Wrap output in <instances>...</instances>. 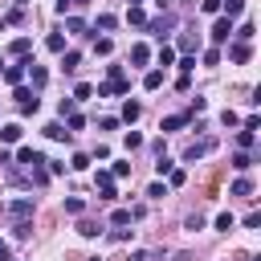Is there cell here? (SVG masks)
Instances as JSON below:
<instances>
[{"label": "cell", "instance_id": "6da1fadb", "mask_svg": "<svg viewBox=\"0 0 261 261\" xmlns=\"http://www.w3.org/2000/svg\"><path fill=\"white\" fill-rule=\"evenodd\" d=\"M130 90V77L122 73V77H110V82H102L98 86V98H114V94H126Z\"/></svg>", "mask_w": 261, "mask_h": 261}, {"label": "cell", "instance_id": "7a4b0ae2", "mask_svg": "<svg viewBox=\"0 0 261 261\" xmlns=\"http://www.w3.org/2000/svg\"><path fill=\"white\" fill-rule=\"evenodd\" d=\"M33 208H37V204H33L29 196H20V200H12V204H8V216H12L16 224H24V220L33 216Z\"/></svg>", "mask_w": 261, "mask_h": 261}, {"label": "cell", "instance_id": "3957f363", "mask_svg": "<svg viewBox=\"0 0 261 261\" xmlns=\"http://www.w3.org/2000/svg\"><path fill=\"white\" fill-rule=\"evenodd\" d=\"M147 29H151V33H155V37L163 41V37H167V33L175 29V12H163V16H155V20H147Z\"/></svg>", "mask_w": 261, "mask_h": 261}, {"label": "cell", "instance_id": "277c9868", "mask_svg": "<svg viewBox=\"0 0 261 261\" xmlns=\"http://www.w3.org/2000/svg\"><path fill=\"white\" fill-rule=\"evenodd\" d=\"M29 65H33V57H20L16 65H4V82L20 86V82H24V73H29Z\"/></svg>", "mask_w": 261, "mask_h": 261}, {"label": "cell", "instance_id": "5b68a950", "mask_svg": "<svg viewBox=\"0 0 261 261\" xmlns=\"http://www.w3.org/2000/svg\"><path fill=\"white\" fill-rule=\"evenodd\" d=\"M12 98L20 102V114H33V110L41 106V102H37V94H33L29 86H16V94H12Z\"/></svg>", "mask_w": 261, "mask_h": 261}, {"label": "cell", "instance_id": "8992f818", "mask_svg": "<svg viewBox=\"0 0 261 261\" xmlns=\"http://www.w3.org/2000/svg\"><path fill=\"white\" fill-rule=\"evenodd\" d=\"M16 163H24V167H33V171H37V167L45 163V155H41V151H33V147H20V151H16Z\"/></svg>", "mask_w": 261, "mask_h": 261}, {"label": "cell", "instance_id": "52a82bcc", "mask_svg": "<svg viewBox=\"0 0 261 261\" xmlns=\"http://www.w3.org/2000/svg\"><path fill=\"white\" fill-rule=\"evenodd\" d=\"M94 184H98V196H102V200H114V196H118V192H114V175H110V171H98V179H94Z\"/></svg>", "mask_w": 261, "mask_h": 261}, {"label": "cell", "instance_id": "ba28073f", "mask_svg": "<svg viewBox=\"0 0 261 261\" xmlns=\"http://www.w3.org/2000/svg\"><path fill=\"white\" fill-rule=\"evenodd\" d=\"M212 147H216V143H212V139H200V143H192V147H188V151H184V159H188V163H196V159H200V155H208V151H212Z\"/></svg>", "mask_w": 261, "mask_h": 261}, {"label": "cell", "instance_id": "9c48e42d", "mask_svg": "<svg viewBox=\"0 0 261 261\" xmlns=\"http://www.w3.org/2000/svg\"><path fill=\"white\" fill-rule=\"evenodd\" d=\"M228 37H232V20H228V16H220V20L212 24V41L220 45V41H228Z\"/></svg>", "mask_w": 261, "mask_h": 261}, {"label": "cell", "instance_id": "30bf717a", "mask_svg": "<svg viewBox=\"0 0 261 261\" xmlns=\"http://www.w3.org/2000/svg\"><path fill=\"white\" fill-rule=\"evenodd\" d=\"M29 77H33V90H41V86L49 82V73H45V65H37V61L29 65Z\"/></svg>", "mask_w": 261, "mask_h": 261}, {"label": "cell", "instance_id": "8fae6325", "mask_svg": "<svg viewBox=\"0 0 261 261\" xmlns=\"http://www.w3.org/2000/svg\"><path fill=\"white\" fill-rule=\"evenodd\" d=\"M45 49H49V53H65V37H61V33H49V37H45Z\"/></svg>", "mask_w": 261, "mask_h": 261}, {"label": "cell", "instance_id": "7c38bea8", "mask_svg": "<svg viewBox=\"0 0 261 261\" xmlns=\"http://www.w3.org/2000/svg\"><path fill=\"white\" fill-rule=\"evenodd\" d=\"M130 61H135V65H147V61H151V49H147V45H130Z\"/></svg>", "mask_w": 261, "mask_h": 261}, {"label": "cell", "instance_id": "4fadbf2b", "mask_svg": "<svg viewBox=\"0 0 261 261\" xmlns=\"http://www.w3.org/2000/svg\"><path fill=\"white\" fill-rule=\"evenodd\" d=\"M188 118L192 114H167L163 118V130H179V126H188Z\"/></svg>", "mask_w": 261, "mask_h": 261}, {"label": "cell", "instance_id": "5bb4252c", "mask_svg": "<svg viewBox=\"0 0 261 261\" xmlns=\"http://www.w3.org/2000/svg\"><path fill=\"white\" fill-rule=\"evenodd\" d=\"M220 8H224V16L232 20V16H241V12H245V0H220Z\"/></svg>", "mask_w": 261, "mask_h": 261}, {"label": "cell", "instance_id": "9a60e30c", "mask_svg": "<svg viewBox=\"0 0 261 261\" xmlns=\"http://www.w3.org/2000/svg\"><path fill=\"white\" fill-rule=\"evenodd\" d=\"M139 114H143V106H139V102H130V98H126V102H122V118H126V122H135V118H139Z\"/></svg>", "mask_w": 261, "mask_h": 261}, {"label": "cell", "instance_id": "2e32d148", "mask_svg": "<svg viewBox=\"0 0 261 261\" xmlns=\"http://www.w3.org/2000/svg\"><path fill=\"white\" fill-rule=\"evenodd\" d=\"M232 167H237V171H249V167H253V155H249V151H237V155H232Z\"/></svg>", "mask_w": 261, "mask_h": 261}, {"label": "cell", "instance_id": "e0dca14e", "mask_svg": "<svg viewBox=\"0 0 261 261\" xmlns=\"http://www.w3.org/2000/svg\"><path fill=\"white\" fill-rule=\"evenodd\" d=\"M69 33H73V37H90V29H86L82 16H69Z\"/></svg>", "mask_w": 261, "mask_h": 261}, {"label": "cell", "instance_id": "ac0fdd59", "mask_svg": "<svg viewBox=\"0 0 261 261\" xmlns=\"http://www.w3.org/2000/svg\"><path fill=\"white\" fill-rule=\"evenodd\" d=\"M110 49H114L110 37H98V41H94V53H98V57H110Z\"/></svg>", "mask_w": 261, "mask_h": 261}, {"label": "cell", "instance_id": "d6986e66", "mask_svg": "<svg viewBox=\"0 0 261 261\" xmlns=\"http://www.w3.org/2000/svg\"><path fill=\"white\" fill-rule=\"evenodd\" d=\"M228 57H232V61H249V45H245V41H237V45L228 49Z\"/></svg>", "mask_w": 261, "mask_h": 261}, {"label": "cell", "instance_id": "ffe728a7", "mask_svg": "<svg viewBox=\"0 0 261 261\" xmlns=\"http://www.w3.org/2000/svg\"><path fill=\"white\" fill-rule=\"evenodd\" d=\"M0 139H4V143H16V139H20V126H16V122L0 126Z\"/></svg>", "mask_w": 261, "mask_h": 261}, {"label": "cell", "instance_id": "44dd1931", "mask_svg": "<svg viewBox=\"0 0 261 261\" xmlns=\"http://www.w3.org/2000/svg\"><path fill=\"white\" fill-rule=\"evenodd\" d=\"M77 232H82V237H102V224H94V220H82V224H77Z\"/></svg>", "mask_w": 261, "mask_h": 261}, {"label": "cell", "instance_id": "7402d4cb", "mask_svg": "<svg viewBox=\"0 0 261 261\" xmlns=\"http://www.w3.org/2000/svg\"><path fill=\"white\" fill-rule=\"evenodd\" d=\"M8 53H16V57H24V53H29V37H16V41L8 45Z\"/></svg>", "mask_w": 261, "mask_h": 261}, {"label": "cell", "instance_id": "603a6c76", "mask_svg": "<svg viewBox=\"0 0 261 261\" xmlns=\"http://www.w3.org/2000/svg\"><path fill=\"white\" fill-rule=\"evenodd\" d=\"M143 86H147V90H159V86H163V73H159V69H151V73L143 77Z\"/></svg>", "mask_w": 261, "mask_h": 261}, {"label": "cell", "instance_id": "cb8c5ba5", "mask_svg": "<svg viewBox=\"0 0 261 261\" xmlns=\"http://www.w3.org/2000/svg\"><path fill=\"white\" fill-rule=\"evenodd\" d=\"M45 135H49V139H69V130H65L61 122H49V126H45Z\"/></svg>", "mask_w": 261, "mask_h": 261}, {"label": "cell", "instance_id": "d4e9b609", "mask_svg": "<svg viewBox=\"0 0 261 261\" xmlns=\"http://www.w3.org/2000/svg\"><path fill=\"white\" fill-rule=\"evenodd\" d=\"M253 139H257V135H253V130H245V126H241V135H237V147H241V151H249V147H253Z\"/></svg>", "mask_w": 261, "mask_h": 261}, {"label": "cell", "instance_id": "484cf974", "mask_svg": "<svg viewBox=\"0 0 261 261\" xmlns=\"http://www.w3.org/2000/svg\"><path fill=\"white\" fill-rule=\"evenodd\" d=\"M249 192H253V179H245V175H241V179L232 184V196H249Z\"/></svg>", "mask_w": 261, "mask_h": 261}, {"label": "cell", "instance_id": "4316f807", "mask_svg": "<svg viewBox=\"0 0 261 261\" xmlns=\"http://www.w3.org/2000/svg\"><path fill=\"white\" fill-rule=\"evenodd\" d=\"M65 212H69V216H82V212H86V204H82L77 196H69V200H65Z\"/></svg>", "mask_w": 261, "mask_h": 261}, {"label": "cell", "instance_id": "83f0119b", "mask_svg": "<svg viewBox=\"0 0 261 261\" xmlns=\"http://www.w3.org/2000/svg\"><path fill=\"white\" fill-rule=\"evenodd\" d=\"M114 24H118V16H110V12H102V16H98V29H102V33H110Z\"/></svg>", "mask_w": 261, "mask_h": 261}, {"label": "cell", "instance_id": "f1b7e54d", "mask_svg": "<svg viewBox=\"0 0 261 261\" xmlns=\"http://www.w3.org/2000/svg\"><path fill=\"white\" fill-rule=\"evenodd\" d=\"M175 61V49L171 45H159V65H171Z\"/></svg>", "mask_w": 261, "mask_h": 261}, {"label": "cell", "instance_id": "f546056e", "mask_svg": "<svg viewBox=\"0 0 261 261\" xmlns=\"http://www.w3.org/2000/svg\"><path fill=\"white\" fill-rule=\"evenodd\" d=\"M77 61H82V53H65V61H61V69H65V73H73V69H77Z\"/></svg>", "mask_w": 261, "mask_h": 261}, {"label": "cell", "instance_id": "4dcf8cb0", "mask_svg": "<svg viewBox=\"0 0 261 261\" xmlns=\"http://www.w3.org/2000/svg\"><path fill=\"white\" fill-rule=\"evenodd\" d=\"M192 69H196V57H192V53H184V57H179V73H184V77H188V73H192Z\"/></svg>", "mask_w": 261, "mask_h": 261}, {"label": "cell", "instance_id": "1f68e13d", "mask_svg": "<svg viewBox=\"0 0 261 261\" xmlns=\"http://www.w3.org/2000/svg\"><path fill=\"white\" fill-rule=\"evenodd\" d=\"M90 94H94V86H90V82H77V86H73V98H77V102H82V98H90Z\"/></svg>", "mask_w": 261, "mask_h": 261}, {"label": "cell", "instance_id": "d6a6232c", "mask_svg": "<svg viewBox=\"0 0 261 261\" xmlns=\"http://www.w3.org/2000/svg\"><path fill=\"white\" fill-rule=\"evenodd\" d=\"M69 167H73V171H86V167H90V155H82V151H77V155L69 159Z\"/></svg>", "mask_w": 261, "mask_h": 261}, {"label": "cell", "instance_id": "836d02e7", "mask_svg": "<svg viewBox=\"0 0 261 261\" xmlns=\"http://www.w3.org/2000/svg\"><path fill=\"white\" fill-rule=\"evenodd\" d=\"M110 224H118V228H122V224H130V208H118V212L110 216Z\"/></svg>", "mask_w": 261, "mask_h": 261}, {"label": "cell", "instance_id": "e575fe53", "mask_svg": "<svg viewBox=\"0 0 261 261\" xmlns=\"http://www.w3.org/2000/svg\"><path fill=\"white\" fill-rule=\"evenodd\" d=\"M232 224H237V220H232V212H220V216H216V228H220V232H228Z\"/></svg>", "mask_w": 261, "mask_h": 261}, {"label": "cell", "instance_id": "d590c367", "mask_svg": "<svg viewBox=\"0 0 261 261\" xmlns=\"http://www.w3.org/2000/svg\"><path fill=\"white\" fill-rule=\"evenodd\" d=\"M126 20H130V24H147V12H143V8H130Z\"/></svg>", "mask_w": 261, "mask_h": 261}, {"label": "cell", "instance_id": "8d00e7d4", "mask_svg": "<svg viewBox=\"0 0 261 261\" xmlns=\"http://www.w3.org/2000/svg\"><path fill=\"white\" fill-rule=\"evenodd\" d=\"M82 126H86V118L73 110V114H69V135H73V130H82Z\"/></svg>", "mask_w": 261, "mask_h": 261}, {"label": "cell", "instance_id": "74e56055", "mask_svg": "<svg viewBox=\"0 0 261 261\" xmlns=\"http://www.w3.org/2000/svg\"><path fill=\"white\" fill-rule=\"evenodd\" d=\"M126 147H130V151L143 147V135H139V130H126Z\"/></svg>", "mask_w": 261, "mask_h": 261}, {"label": "cell", "instance_id": "f35d334b", "mask_svg": "<svg viewBox=\"0 0 261 261\" xmlns=\"http://www.w3.org/2000/svg\"><path fill=\"white\" fill-rule=\"evenodd\" d=\"M110 175H114V179H122V175H130V163H114V167H110Z\"/></svg>", "mask_w": 261, "mask_h": 261}, {"label": "cell", "instance_id": "ab89813d", "mask_svg": "<svg viewBox=\"0 0 261 261\" xmlns=\"http://www.w3.org/2000/svg\"><path fill=\"white\" fill-rule=\"evenodd\" d=\"M155 171H159V175H167V171H171V159H167V155H159V159H155Z\"/></svg>", "mask_w": 261, "mask_h": 261}, {"label": "cell", "instance_id": "60d3db41", "mask_svg": "<svg viewBox=\"0 0 261 261\" xmlns=\"http://www.w3.org/2000/svg\"><path fill=\"white\" fill-rule=\"evenodd\" d=\"M147 196H151V200H163V196H167V188H163V184H151V188H147Z\"/></svg>", "mask_w": 261, "mask_h": 261}, {"label": "cell", "instance_id": "b9f144b4", "mask_svg": "<svg viewBox=\"0 0 261 261\" xmlns=\"http://www.w3.org/2000/svg\"><path fill=\"white\" fill-rule=\"evenodd\" d=\"M220 61V49H204V65H216Z\"/></svg>", "mask_w": 261, "mask_h": 261}, {"label": "cell", "instance_id": "7bdbcfd3", "mask_svg": "<svg viewBox=\"0 0 261 261\" xmlns=\"http://www.w3.org/2000/svg\"><path fill=\"white\" fill-rule=\"evenodd\" d=\"M200 12H208V16H212V12H220V0H204V4H200Z\"/></svg>", "mask_w": 261, "mask_h": 261}, {"label": "cell", "instance_id": "ee69618b", "mask_svg": "<svg viewBox=\"0 0 261 261\" xmlns=\"http://www.w3.org/2000/svg\"><path fill=\"white\" fill-rule=\"evenodd\" d=\"M73 4H86V0H57V12H61V16H65V12H69V8H73Z\"/></svg>", "mask_w": 261, "mask_h": 261}, {"label": "cell", "instance_id": "f6af8a7d", "mask_svg": "<svg viewBox=\"0 0 261 261\" xmlns=\"http://www.w3.org/2000/svg\"><path fill=\"white\" fill-rule=\"evenodd\" d=\"M126 261H147V253H143V249H135V253H130Z\"/></svg>", "mask_w": 261, "mask_h": 261}, {"label": "cell", "instance_id": "bcb514c9", "mask_svg": "<svg viewBox=\"0 0 261 261\" xmlns=\"http://www.w3.org/2000/svg\"><path fill=\"white\" fill-rule=\"evenodd\" d=\"M155 4H159V8H163V12H171V0H155Z\"/></svg>", "mask_w": 261, "mask_h": 261}, {"label": "cell", "instance_id": "7dc6e473", "mask_svg": "<svg viewBox=\"0 0 261 261\" xmlns=\"http://www.w3.org/2000/svg\"><path fill=\"white\" fill-rule=\"evenodd\" d=\"M0 261H8V245L4 241H0Z\"/></svg>", "mask_w": 261, "mask_h": 261}, {"label": "cell", "instance_id": "c3c4849f", "mask_svg": "<svg viewBox=\"0 0 261 261\" xmlns=\"http://www.w3.org/2000/svg\"><path fill=\"white\" fill-rule=\"evenodd\" d=\"M139 4H143V0H130V8H139Z\"/></svg>", "mask_w": 261, "mask_h": 261}, {"label": "cell", "instance_id": "681fc988", "mask_svg": "<svg viewBox=\"0 0 261 261\" xmlns=\"http://www.w3.org/2000/svg\"><path fill=\"white\" fill-rule=\"evenodd\" d=\"M0 29H4V20H0Z\"/></svg>", "mask_w": 261, "mask_h": 261}, {"label": "cell", "instance_id": "f907efd6", "mask_svg": "<svg viewBox=\"0 0 261 261\" xmlns=\"http://www.w3.org/2000/svg\"><path fill=\"white\" fill-rule=\"evenodd\" d=\"M8 261H16V257H8Z\"/></svg>", "mask_w": 261, "mask_h": 261}, {"label": "cell", "instance_id": "816d5d0a", "mask_svg": "<svg viewBox=\"0 0 261 261\" xmlns=\"http://www.w3.org/2000/svg\"><path fill=\"white\" fill-rule=\"evenodd\" d=\"M0 65H4V61H0Z\"/></svg>", "mask_w": 261, "mask_h": 261}]
</instances>
